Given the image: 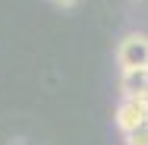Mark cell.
Returning a JSON list of instances; mask_svg holds the SVG:
<instances>
[{
    "label": "cell",
    "instance_id": "obj_1",
    "mask_svg": "<svg viewBox=\"0 0 148 145\" xmlns=\"http://www.w3.org/2000/svg\"><path fill=\"white\" fill-rule=\"evenodd\" d=\"M117 63H120L123 73L126 69H142V66H148V35H139V32L126 35L117 44Z\"/></svg>",
    "mask_w": 148,
    "mask_h": 145
},
{
    "label": "cell",
    "instance_id": "obj_2",
    "mask_svg": "<svg viewBox=\"0 0 148 145\" xmlns=\"http://www.w3.org/2000/svg\"><path fill=\"white\" fill-rule=\"evenodd\" d=\"M114 123H117L120 133L126 136V133H132V129H139V126L148 123V107L139 98H120L117 111H114Z\"/></svg>",
    "mask_w": 148,
    "mask_h": 145
},
{
    "label": "cell",
    "instance_id": "obj_3",
    "mask_svg": "<svg viewBox=\"0 0 148 145\" xmlns=\"http://www.w3.org/2000/svg\"><path fill=\"white\" fill-rule=\"evenodd\" d=\"M145 88H148V66L120 73V95L123 98H139Z\"/></svg>",
    "mask_w": 148,
    "mask_h": 145
},
{
    "label": "cell",
    "instance_id": "obj_4",
    "mask_svg": "<svg viewBox=\"0 0 148 145\" xmlns=\"http://www.w3.org/2000/svg\"><path fill=\"white\" fill-rule=\"evenodd\" d=\"M123 139H126V145H148V123L139 126V129H132V133H126Z\"/></svg>",
    "mask_w": 148,
    "mask_h": 145
},
{
    "label": "cell",
    "instance_id": "obj_5",
    "mask_svg": "<svg viewBox=\"0 0 148 145\" xmlns=\"http://www.w3.org/2000/svg\"><path fill=\"white\" fill-rule=\"evenodd\" d=\"M51 3H54V6H60V10H73L79 0H51Z\"/></svg>",
    "mask_w": 148,
    "mask_h": 145
}]
</instances>
